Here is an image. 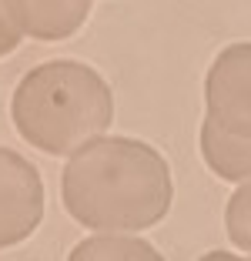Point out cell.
<instances>
[{
    "instance_id": "cell-8",
    "label": "cell",
    "mask_w": 251,
    "mask_h": 261,
    "mask_svg": "<svg viewBox=\"0 0 251 261\" xmlns=\"http://www.w3.org/2000/svg\"><path fill=\"white\" fill-rule=\"evenodd\" d=\"M224 224H228L231 245H238L241 251L251 254V181H248V185H241L228 198V207H224Z\"/></svg>"
},
{
    "instance_id": "cell-2",
    "label": "cell",
    "mask_w": 251,
    "mask_h": 261,
    "mask_svg": "<svg viewBox=\"0 0 251 261\" xmlns=\"http://www.w3.org/2000/svg\"><path fill=\"white\" fill-rule=\"evenodd\" d=\"M14 127L44 154H74L114 121V94L87 64L47 61L20 77L10 100Z\"/></svg>"
},
{
    "instance_id": "cell-6",
    "label": "cell",
    "mask_w": 251,
    "mask_h": 261,
    "mask_svg": "<svg viewBox=\"0 0 251 261\" xmlns=\"http://www.w3.org/2000/svg\"><path fill=\"white\" fill-rule=\"evenodd\" d=\"M201 154L208 168L221 181H244L251 177V138H235L218 130L211 121L201 124Z\"/></svg>"
},
{
    "instance_id": "cell-5",
    "label": "cell",
    "mask_w": 251,
    "mask_h": 261,
    "mask_svg": "<svg viewBox=\"0 0 251 261\" xmlns=\"http://www.w3.org/2000/svg\"><path fill=\"white\" fill-rule=\"evenodd\" d=\"M23 34L37 40H67L87 20L91 0H4Z\"/></svg>"
},
{
    "instance_id": "cell-7",
    "label": "cell",
    "mask_w": 251,
    "mask_h": 261,
    "mask_svg": "<svg viewBox=\"0 0 251 261\" xmlns=\"http://www.w3.org/2000/svg\"><path fill=\"white\" fill-rule=\"evenodd\" d=\"M91 258H144V261H161V254L154 251L147 241L134 238H117V231H111V238H91L70 251V261H91Z\"/></svg>"
},
{
    "instance_id": "cell-9",
    "label": "cell",
    "mask_w": 251,
    "mask_h": 261,
    "mask_svg": "<svg viewBox=\"0 0 251 261\" xmlns=\"http://www.w3.org/2000/svg\"><path fill=\"white\" fill-rule=\"evenodd\" d=\"M20 34H23V31L14 23L7 4L0 0V57H4V54H14L17 47H20Z\"/></svg>"
},
{
    "instance_id": "cell-3",
    "label": "cell",
    "mask_w": 251,
    "mask_h": 261,
    "mask_svg": "<svg viewBox=\"0 0 251 261\" xmlns=\"http://www.w3.org/2000/svg\"><path fill=\"white\" fill-rule=\"evenodd\" d=\"M208 117L218 130L251 138V44H231L214 57L205 81Z\"/></svg>"
},
{
    "instance_id": "cell-4",
    "label": "cell",
    "mask_w": 251,
    "mask_h": 261,
    "mask_svg": "<svg viewBox=\"0 0 251 261\" xmlns=\"http://www.w3.org/2000/svg\"><path fill=\"white\" fill-rule=\"evenodd\" d=\"M44 218V181L27 158L0 147V248L20 245Z\"/></svg>"
},
{
    "instance_id": "cell-1",
    "label": "cell",
    "mask_w": 251,
    "mask_h": 261,
    "mask_svg": "<svg viewBox=\"0 0 251 261\" xmlns=\"http://www.w3.org/2000/svg\"><path fill=\"white\" fill-rule=\"evenodd\" d=\"M64 207L94 231H144L171 207L167 161L144 141L94 138L77 147L61 177Z\"/></svg>"
}]
</instances>
